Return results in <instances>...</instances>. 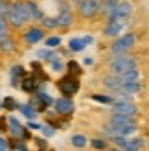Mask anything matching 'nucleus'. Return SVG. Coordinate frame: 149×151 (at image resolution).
<instances>
[{"label":"nucleus","instance_id":"nucleus-1","mask_svg":"<svg viewBox=\"0 0 149 151\" xmlns=\"http://www.w3.org/2000/svg\"><path fill=\"white\" fill-rule=\"evenodd\" d=\"M6 20L15 29H19L26 22H29V13H28V6L24 0H13V2H9V7L6 11Z\"/></svg>","mask_w":149,"mask_h":151},{"label":"nucleus","instance_id":"nucleus-2","mask_svg":"<svg viewBox=\"0 0 149 151\" xmlns=\"http://www.w3.org/2000/svg\"><path fill=\"white\" fill-rule=\"evenodd\" d=\"M109 68L112 70L114 74H120L125 70H131V68H138V59L136 57H131L127 54H120V55H112L109 61Z\"/></svg>","mask_w":149,"mask_h":151},{"label":"nucleus","instance_id":"nucleus-3","mask_svg":"<svg viewBox=\"0 0 149 151\" xmlns=\"http://www.w3.org/2000/svg\"><path fill=\"white\" fill-rule=\"evenodd\" d=\"M136 42V35L135 33H123V35H118L116 41L112 42L110 46V54L112 55H120V54H127V52L135 46Z\"/></svg>","mask_w":149,"mask_h":151},{"label":"nucleus","instance_id":"nucleus-4","mask_svg":"<svg viewBox=\"0 0 149 151\" xmlns=\"http://www.w3.org/2000/svg\"><path fill=\"white\" fill-rule=\"evenodd\" d=\"M129 24V19H118V17H109L107 19V24L103 28V35L110 37V39H116L125 28Z\"/></svg>","mask_w":149,"mask_h":151},{"label":"nucleus","instance_id":"nucleus-5","mask_svg":"<svg viewBox=\"0 0 149 151\" xmlns=\"http://www.w3.org/2000/svg\"><path fill=\"white\" fill-rule=\"evenodd\" d=\"M57 88L61 90V94L63 96H74L79 90V81H77V76H72V74H68V76H64L63 79H59L57 81Z\"/></svg>","mask_w":149,"mask_h":151},{"label":"nucleus","instance_id":"nucleus-6","mask_svg":"<svg viewBox=\"0 0 149 151\" xmlns=\"http://www.w3.org/2000/svg\"><path fill=\"white\" fill-rule=\"evenodd\" d=\"M101 2L103 0H81L77 4V9H79V15L85 19H90L94 15H98L101 11Z\"/></svg>","mask_w":149,"mask_h":151},{"label":"nucleus","instance_id":"nucleus-7","mask_svg":"<svg viewBox=\"0 0 149 151\" xmlns=\"http://www.w3.org/2000/svg\"><path fill=\"white\" fill-rule=\"evenodd\" d=\"M112 112H118V114L136 116L138 107H136V103H133V101H131V98H125V100L112 101Z\"/></svg>","mask_w":149,"mask_h":151},{"label":"nucleus","instance_id":"nucleus-8","mask_svg":"<svg viewBox=\"0 0 149 151\" xmlns=\"http://www.w3.org/2000/svg\"><path fill=\"white\" fill-rule=\"evenodd\" d=\"M54 109H55V114H59V116H68V114H72V112H74L76 105H74V101H72L70 96H63V98L54 100Z\"/></svg>","mask_w":149,"mask_h":151},{"label":"nucleus","instance_id":"nucleus-9","mask_svg":"<svg viewBox=\"0 0 149 151\" xmlns=\"http://www.w3.org/2000/svg\"><path fill=\"white\" fill-rule=\"evenodd\" d=\"M22 41H24L26 44H37V42H41L44 41V28L42 26H32V28H28L24 35H22Z\"/></svg>","mask_w":149,"mask_h":151},{"label":"nucleus","instance_id":"nucleus-10","mask_svg":"<svg viewBox=\"0 0 149 151\" xmlns=\"http://www.w3.org/2000/svg\"><path fill=\"white\" fill-rule=\"evenodd\" d=\"M133 4L131 2H127V0H120L118 2V6H116V9L110 13V15H107V19L109 17H118V19H129L131 15H133Z\"/></svg>","mask_w":149,"mask_h":151},{"label":"nucleus","instance_id":"nucleus-11","mask_svg":"<svg viewBox=\"0 0 149 151\" xmlns=\"http://www.w3.org/2000/svg\"><path fill=\"white\" fill-rule=\"evenodd\" d=\"M24 127H26V125L22 124L17 116H7V133H9L13 138H15V137H20V133H22V129H24Z\"/></svg>","mask_w":149,"mask_h":151},{"label":"nucleus","instance_id":"nucleus-12","mask_svg":"<svg viewBox=\"0 0 149 151\" xmlns=\"http://www.w3.org/2000/svg\"><path fill=\"white\" fill-rule=\"evenodd\" d=\"M57 22H59V28H66V26H70L72 22H74V15H72L70 7L66 6V4H63L61 11H59V15H57Z\"/></svg>","mask_w":149,"mask_h":151},{"label":"nucleus","instance_id":"nucleus-13","mask_svg":"<svg viewBox=\"0 0 149 151\" xmlns=\"http://www.w3.org/2000/svg\"><path fill=\"white\" fill-rule=\"evenodd\" d=\"M26 76V70L22 65H13L9 68V78H11V85L13 87H20V79Z\"/></svg>","mask_w":149,"mask_h":151},{"label":"nucleus","instance_id":"nucleus-14","mask_svg":"<svg viewBox=\"0 0 149 151\" xmlns=\"http://www.w3.org/2000/svg\"><path fill=\"white\" fill-rule=\"evenodd\" d=\"M110 122H112V124H118V125L136 127V118H135V116H129V114H118V112H112Z\"/></svg>","mask_w":149,"mask_h":151},{"label":"nucleus","instance_id":"nucleus-15","mask_svg":"<svg viewBox=\"0 0 149 151\" xmlns=\"http://www.w3.org/2000/svg\"><path fill=\"white\" fill-rule=\"evenodd\" d=\"M37 85H39V83H37V79H35V76L32 74V76H24V78L20 79V88L24 90V92H35L37 90Z\"/></svg>","mask_w":149,"mask_h":151},{"label":"nucleus","instance_id":"nucleus-16","mask_svg":"<svg viewBox=\"0 0 149 151\" xmlns=\"http://www.w3.org/2000/svg\"><path fill=\"white\" fill-rule=\"evenodd\" d=\"M26 6H28V13H29V20H41L44 17V13L39 6H37V2H33V0H26Z\"/></svg>","mask_w":149,"mask_h":151},{"label":"nucleus","instance_id":"nucleus-17","mask_svg":"<svg viewBox=\"0 0 149 151\" xmlns=\"http://www.w3.org/2000/svg\"><path fill=\"white\" fill-rule=\"evenodd\" d=\"M122 83H127V81H140V72L138 68H131V70H125V72H120L118 74Z\"/></svg>","mask_w":149,"mask_h":151},{"label":"nucleus","instance_id":"nucleus-18","mask_svg":"<svg viewBox=\"0 0 149 151\" xmlns=\"http://www.w3.org/2000/svg\"><path fill=\"white\" fill-rule=\"evenodd\" d=\"M144 147V140L142 138H127L123 146H120V149L123 151H136V149H142Z\"/></svg>","mask_w":149,"mask_h":151},{"label":"nucleus","instance_id":"nucleus-19","mask_svg":"<svg viewBox=\"0 0 149 151\" xmlns=\"http://www.w3.org/2000/svg\"><path fill=\"white\" fill-rule=\"evenodd\" d=\"M87 48V42L85 39H79V37H74V39L68 41V50L74 52V54H77V52H83Z\"/></svg>","mask_w":149,"mask_h":151},{"label":"nucleus","instance_id":"nucleus-20","mask_svg":"<svg viewBox=\"0 0 149 151\" xmlns=\"http://www.w3.org/2000/svg\"><path fill=\"white\" fill-rule=\"evenodd\" d=\"M19 112H20V114L24 116L26 120H33V118L37 116V111H35L29 103H19Z\"/></svg>","mask_w":149,"mask_h":151},{"label":"nucleus","instance_id":"nucleus-21","mask_svg":"<svg viewBox=\"0 0 149 151\" xmlns=\"http://www.w3.org/2000/svg\"><path fill=\"white\" fill-rule=\"evenodd\" d=\"M48 65H50V70H52V72H63V70H64V63H63V59L59 57L57 54L48 61Z\"/></svg>","mask_w":149,"mask_h":151},{"label":"nucleus","instance_id":"nucleus-22","mask_svg":"<svg viewBox=\"0 0 149 151\" xmlns=\"http://www.w3.org/2000/svg\"><path fill=\"white\" fill-rule=\"evenodd\" d=\"M35 55H37V59H41V61H46V63H48L50 59L55 55V52L52 50V48H48V46H46V48L37 50V52H35Z\"/></svg>","mask_w":149,"mask_h":151},{"label":"nucleus","instance_id":"nucleus-23","mask_svg":"<svg viewBox=\"0 0 149 151\" xmlns=\"http://www.w3.org/2000/svg\"><path fill=\"white\" fill-rule=\"evenodd\" d=\"M41 26L44 28V29H55V28H59V22H57V17H44L41 19Z\"/></svg>","mask_w":149,"mask_h":151},{"label":"nucleus","instance_id":"nucleus-24","mask_svg":"<svg viewBox=\"0 0 149 151\" xmlns=\"http://www.w3.org/2000/svg\"><path fill=\"white\" fill-rule=\"evenodd\" d=\"M118 2H120V0H103V2H101V13L110 15V13L116 9Z\"/></svg>","mask_w":149,"mask_h":151},{"label":"nucleus","instance_id":"nucleus-25","mask_svg":"<svg viewBox=\"0 0 149 151\" xmlns=\"http://www.w3.org/2000/svg\"><path fill=\"white\" fill-rule=\"evenodd\" d=\"M2 109H6V111H15V109H19V101L15 100L13 96H6L4 100H2Z\"/></svg>","mask_w":149,"mask_h":151},{"label":"nucleus","instance_id":"nucleus-26","mask_svg":"<svg viewBox=\"0 0 149 151\" xmlns=\"http://www.w3.org/2000/svg\"><path fill=\"white\" fill-rule=\"evenodd\" d=\"M0 48H2V52H15V41L9 35H6L4 39H0Z\"/></svg>","mask_w":149,"mask_h":151},{"label":"nucleus","instance_id":"nucleus-27","mask_svg":"<svg viewBox=\"0 0 149 151\" xmlns=\"http://www.w3.org/2000/svg\"><path fill=\"white\" fill-rule=\"evenodd\" d=\"M70 142H72V146L74 147H77V149H83L85 146H87V137L85 134H74V137L70 138Z\"/></svg>","mask_w":149,"mask_h":151},{"label":"nucleus","instance_id":"nucleus-28","mask_svg":"<svg viewBox=\"0 0 149 151\" xmlns=\"http://www.w3.org/2000/svg\"><path fill=\"white\" fill-rule=\"evenodd\" d=\"M41 133H42V137H44V138H52V137H54V134L57 133V127H55V125H52V124H46V125L42 124Z\"/></svg>","mask_w":149,"mask_h":151},{"label":"nucleus","instance_id":"nucleus-29","mask_svg":"<svg viewBox=\"0 0 149 151\" xmlns=\"http://www.w3.org/2000/svg\"><path fill=\"white\" fill-rule=\"evenodd\" d=\"M44 42H46L48 48H57L63 41H61V37H59V35H50V37H44Z\"/></svg>","mask_w":149,"mask_h":151},{"label":"nucleus","instance_id":"nucleus-30","mask_svg":"<svg viewBox=\"0 0 149 151\" xmlns=\"http://www.w3.org/2000/svg\"><path fill=\"white\" fill-rule=\"evenodd\" d=\"M9 147H11V149H20V151H26V149H28V144H26V140H24V138L15 137V142H11Z\"/></svg>","mask_w":149,"mask_h":151},{"label":"nucleus","instance_id":"nucleus-31","mask_svg":"<svg viewBox=\"0 0 149 151\" xmlns=\"http://www.w3.org/2000/svg\"><path fill=\"white\" fill-rule=\"evenodd\" d=\"M92 100H94V101H100V103H107V105H110V103H112V98H110V94H109V96L92 94Z\"/></svg>","mask_w":149,"mask_h":151},{"label":"nucleus","instance_id":"nucleus-32","mask_svg":"<svg viewBox=\"0 0 149 151\" xmlns=\"http://www.w3.org/2000/svg\"><path fill=\"white\" fill-rule=\"evenodd\" d=\"M68 74H72V76H79L81 74V68H79V65L76 61H68Z\"/></svg>","mask_w":149,"mask_h":151},{"label":"nucleus","instance_id":"nucleus-33","mask_svg":"<svg viewBox=\"0 0 149 151\" xmlns=\"http://www.w3.org/2000/svg\"><path fill=\"white\" fill-rule=\"evenodd\" d=\"M6 35H7V20H6V17L0 15V39H4Z\"/></svg>","mask_w":149,"mask_h":151},{"label":"nucleus","instance_id":"nucleus-34","mask_svg":"<svg viewBox=\"0 0 149 151\" xmlns=\"http://www.w3.org/2000/svg\"><path fill=\"white\" fill-rule=\"evenodd\" d=\"M26 127H28L29 131H41L42 124L41 122H35V118H33V120H28V122H26Z\"/></svg>","mask_w":149,"mask_h":151},{"label":"nucleus","instance_id":"nucleus-35","mask_svg":"<svg viewBox=\"0 0 149 151\" xmlns=\"http://www.w3.org/2000/svg\"><path fill=\"white\" fill-rule=\"evenodd\" d=\"M90 146H92L94 149H105V147H107V142L101 140V138H94V140L90 142Z\"/></svg>","mask_w":149,"mask_h":151},{"label":"nucleus","instance_id":"nucleus-36","mask_svg":"<svg viewBox=\"0 0 149 151\" xmlns=\"http://www.w3.org/2000/svg\"><path fill=\"white\" fill-rule=\"evenodd\" d=\"M7 7H9V2H7V0H0V15H2V17H6Z\"/></svg>","mask_w":149,"mask_h":151},{"label":"nucleus","instance_id":"nucleus-37","mask_svg":"<svg viewBox=\"0 0 149 151\" xmlns=\"http://www.w3.org/2000/svg\"><path fill=\"white\" fill-rule=\"evenodd\" d=\"M20 138H24V140H32V133H29V129H28V127H24V129H22V133H20Z\"/></svg>","mask_w":149,"mask_h":151},{"label":"nucleus","instance_id":"nucleus-38","mask_svg":"<svg viewBox=\"0 0 149 151\" xmlns=\"http://www.w3.org/2000/svg\"><path fill=\"white\" fill-rule=\"evenodd\" d=\"M6 149H9V142L0 137V151H6Z\"/></svg>","mask_w":149,"mask_h":151},{"label":"nucleus","instance_id":"nucleus-39","mask_svg":"<svg viewBox=\"0 0 149 151\" xmlns=\"http://www.w3.org/2000/svg\"><path fill=\"white\" fill-rule=\"evenodd\" d=\"M0 131H7V118H0Z\"/></svg>","mask_w":149,"mask_h":151},{"label":"nucleus","instance_id":"nucleus-40","mask_svg":"<svg viewBox=\"0 0 149 151\" xmlns=\"http://www.w3.org/2000/svg\"><path fill=\"white\" fill-rule=\"evenodd\" d=\"M35 144H37V147H46V142H44V137H42V138H35Z\"/></svg>","mask_w":149,"mask_h":151},{"label":"nucleus","instance_id":"nucleus-41","mask_svg":"<svg viewBox=\"0 0 149 151\" xmlns=\"http://www.w3.org/2000/svg\"><path fill=\"white\" fill-rule=\"evenodd\" d=\"M83 39H85V42H87V44H90V42L94 41V39H92V37H90V35H87V37H83Z\"/></svg>","mask_w":149,"mask_h":151},{"label":"nucleus","instance_id":"nucleus-42","mask_svg":"<svg viewBox=\"0 0 149 151\" xmlns=\"http://www.w3.org/2000/svg\"><path fill=\"white\" fill-rule=\"evenodd\" d=\"M83 63H85V65L88 66V65H92V59H90V57H87V59H85V61H83Z\"/></svg>","mask_w":149,"mask_h":151},{"label":"nucleus","instance_id":"nucleus-43","mask_svg":"<svg viewBox=\"0 0 149 151\" xmlns=\"http://www.w3.org/2000/svg\"><path fill=\"white\" fill-rule=\"evenodd\" d=\"M70 2H74V4H76V6H77V4L81 2V0H70Z\"/></svg>","mask_w":149,"mask_h":151},{"label":"nucleus","instance_id":"nucleus-44","mask_svg":"<svg viewBox=\"0 0 149 151\" xmlns=\"http://www.w3.org/2000/svg\"><path fill=\"white\" fill-rule=\"evenodd\" d=\"M0 109H2V98H0Z\"/></svg>","mask_w":149,"mask_h":151}]
</instances>
